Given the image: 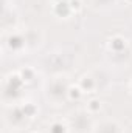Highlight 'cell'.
Segmentation results:
<instances>
[{
  "instance_id": "obj_1",
  "label": "cell",
  "mask_w": 132,
  "mask_h": 133,
  "mask_svg": "<svg viewBox=\"0 0 132 133\" xmlns=\"http://www.w3.org/2000/svg\"><path fill=\"white\" fill-rule=\"evenodd\" d=\"M20 85H22V81L19 79V77H13L11 81H9V85H8V88H6V96L8 98H16L17 95H19V90H20Z\"/></svg>"
},
{
  "instance_id": "obj_2",
  "label": "cell",
  "mask_w": 132,
  "mask_h": 133,
  "mask_svg": "<svg viewBox=\"0 0 132 133\" xmlns=\"http://www.w3.org/2000/svg\"><path fill=\"white\" fill-rule=\"evenodd\" d=\"M22 45H23V39H22V37L14 36V37H11V39H9V46H11V48L17 50V48H20Z\"/></svg>"
},
{
  "instance_id": "obj_3",
  "label": "cell",
  "mask_w": 132,
  "mask_h": 133,
  "mask_svg": "<svg viewBox=\"0 0 132 133\" xmlns=\"http://www.w3.org/2000/svg\"><path fill=\"white\" fill-rule=\"evenodd\" d=\"M56 12L59 16H67L68 14V5H67L65 2H59V5L56 6Z\"/></svg>"
},
{
  "instance_id": "obj_4",
  "label": "cell",
  "mask_w": 132,
  "mask_h": 133,
  "mask_svg": "<svg viewBox=\"0 0 132 133\" xmlns=\"http://www.w3.org/2000/svg\"><path fill=\"white\" fill-rule=\"evenodd\" d=\"M112 46H113V50H117V51H120L121 48H124V42H123L121 39H115V40L112 42Z\"/></svg>"
},
{
  "instance_id": "obj_5",
  "label": "cell",
  "mask_w": 132,
  "mask_h": 133,
  "mask_svg": "<svg viewBox=\"0 0 132 133\" xmlns=\"http://www.w3.org/2000/svg\"><path fill=\"white\" fill-rule=\"evenodd\" d=\"M64 90H65V88H64L62 84H56V85L53 87V95H55V96H59L61 93H64Z\"/></svg>"
},
{
  "instance_id": "obj_6",
  "label": "cell",
  "mask_w": 132,
  "mask_h": 133,
  "mask_svg": "<svg viewBox=\"0 0 132 133\" xmlns=\"http://www.w3.org/2000/svg\"><path fill=\"white\" fill-rule=\"evenodd\" d=\"M23 116H25V113H23V110H22V108L14 110V121H20Z\"/></svg>"
},
{
  "instance_id": "obj_7",
  "label": "cell",
  "mask_w": 132,
  "mask_h": 133,
  "mask_svg": "<svg viewBox=\"0 0 132 133\" xmlns=\"http://www.w3.org/2000/svg\"><path fill=\"white\" fill-rule=\"evenodd\" d=\"M50 132L51 133H64L65 130H64V127H62L61 124H55V125L50 129Z\"/></svg>"
},
{
  "instance_id": "obj_8",
  "label": "cell",
  "mask_w": 132,
  "mask_h": 133,
  "mask_svg": "<svg viewBox=\"0 0 132 133\" xmlns=\"http://www.w3.org/2000/svg\"><path fill=\"white\" fill-rule=\"evenodd\" d=\"M22 110H23L25 116H31V115L34 113V107H33V105H25V107H23Z\"/></svg>"
},
{
  "instance_id": "obj_9",
  "label": "cell",
  "mask_w": 132,
  "mask_h": 133,
  "mask_svg": "<svg viewBox=\"0 0 132 133\" xmlns=\"http://www.w3.org/2000/svg\"><path fill=\"white\" fill-rule=\"evenodd\" d=\"M92 85H93V82H92L90 79H84V81H82V87H84V88H92Z\"/></svg>"
},
{
  "instance_id": "obj_10",
  "label": "cell",
  "mask_w": 132,
  "mask_h": 133,
  "mask_svg": "<svg viewBox=\"0 0 132 133\" xmlns=\"http://www.w3.org/2000/svg\"><path fill=\"white\" fill-rule=\"evenodd\" d=\"M23 77H31V71L30 70H25L23 71Z\"/></svg>"
},
{
  "instance_id": "obj_11",
  "label": "cell",
  "mask_w": 132,
  "mask_h": 133,
  "mask_svg": "<svg viewBox=\"0 0 132 133\" xmlns=\"http://www.w3.org/2000/svg\"><path fill=\"white\" fill-rule=\"evenodd\" d=\"M71 98H79V93H78V90H71Z\"/></svg>"
},
{
  "instance_id": "obj_12",
  "label": "cell",
  "mask_w": 132,
  "mask_h": 133,
  "mask_svg": "<svg viewBox=\"0 0 132 133\" xmlns=\"http://www.w3.org/2000/svg\"><path fill=\"white\" fill-rule=\"evenodd\" d=\"M90 107H92V108H93V110H97V108H98V102H97V101H93V102H92V105H90Z\"/></svg>"
},
{
  "instance_id": "obj_13",
  "label": "cell",
  "mask_w": 132,
  "mask_h": 133,
  "mask_svg": "<svg viewBox=\"0 0 132 133\" xmlns=\"http://www.w3.org/2000/svg\"><path fill=\"white\" fill-rule=\"evenodd\" d=\"M71 6H73V8H79V3L75 0V2H71Z\"/></svg>"
},
{
  "instance_id": "obj_14",
  "label": "cell",
  "mask_w": 132,
  "mask_h": 133,
  "mask_svg": "<svg viewBox=\"0 0 132 133\" xmlns=\"http://www.w3.org/2000/svg\"><path fill=\"white\" fill-rule=\"evenodd\" d=\"M62 2H65V0H62Z\"/></svg>"
}]
</instances>
